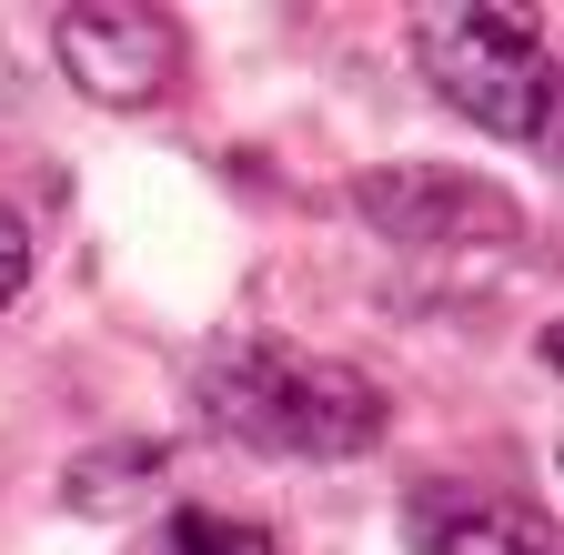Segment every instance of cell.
Returning <instances> with one entry per match:
<instances>
[{
  "mask_svg": "<svg viewBox=\"0 0 564 555\" xmlns=\"http://www.w3.org/2000/svg\"><path fill=\"white\" fill-rule=\"evenodd\" d=\"M192 414L212 435L252 445V455H282V465H343V455L383 445V425H393V404L364 364L282 343V333L212 343L192 364Z\"/></svg>",
  "mask_w": 564,
  "mask_h": 555,
  "instance_id": "obj_1",
  "label": "cell"
},
{
  "mask_svg": "<svg viewBox=\"0 0 564 555\" xmlns=\"http://www.w3.org/2000/svg\"><path fill=\"white\" fill-rule=\"evenodd\" d=\"M413 72L423 92H444L494 142H554V51L514 11H474V0H423L413 11Z\"/></svg>",
  "mask_w": 564,
  "mask_h": 555,
  "instance_id": "obj_2",
  "label": "cell"
},
{
  "mask_svg": "<svg viewBox=\"0 0 564 555\" xmlns=\"http://www.w3.org/2000/svg\"><path fill=\"white\" fill-rule=\"evenodd\" d=\"M352 223L383 233V243H413V253H464V243H514L524 202L484 172L383 162V172H352Z\"/></svg>",
  "mask_w": 564,
  "mask_h": 555,
  "instance_id": "obj_3",
  "label": "cell"
},
{
  "mask_svg": "<svg viewBox=\"0 0 564 555\" xmlns=\"http://www.w3.org/2000/svg\"><path fill=\"white\" fill-rule=\"evenodd\" d=\"M51 61L61 82L101 102V111H152L182 82V21L152 11V0H91V11L51 21Z\"/></svg>",
  "mask_w": 564,
  "mask_h": 555,
  "instance_id": "obj_4",
  "label": "cell"
},
{
  "mask_svg": "<svg viewBox=\"0 0 564 555\" xmlns=\"http://www.w3.org/2000/svg\"><path fill=\"white\" fill-rule=\"evenodd\" d=\"M403 535H413V555H554V515L524 505L514 484H474V474L413 484Z\"/></svg>",
  "mask_w": 564,
  "mask_h": 555,
  "instance_id": "obj_5",
  "label": "cell"
},
{
  "mask_svg": "<svg viewBox=\"0 0 564 555\" xmlns=\"http://www.w3.org/2000/svg\"><path fill=\"white\" fill-rule=\"evenodd\" d=\"M162 465H172V445H162V435H121V445H91L82 465L61 474V505H70V515H111L121 495L162 484Z\"/></svg>",
  "mask_w": 564,
  "mask_h": 555,
  "instance_id": "obj_6",
  "label": "cell"
},
{
  "mask_svg": "<svg viewBox=\"0 0 564 555\" xmlns=\"http://www.w3.org/2000/svg\"><path fill=\"white\" fill-rule=\"evenodd\" d=\"M141 555H282V535L252 515H223V505H172Z\"/></svg>",
  "mask_w": 564,
  "mask_h": 555,
  "instance_id": "obj_7",
  "label": "cell"
},
{
  "mask_svg": "<svg viewBox=\"0 0 564 555\" xmlns=\"http://www.w3.org/2000/svg\"><path fill=\"white\" fill-rule=\"evenodd\" d=\"M21 284H31V223L11 213V192H0V313L21 303Z\"/></svg>",
  "mask_w": 564,
  "mask_h": 555,
  "instance_id": "obj_8",
  "label": "cell"
}]
</instances>
